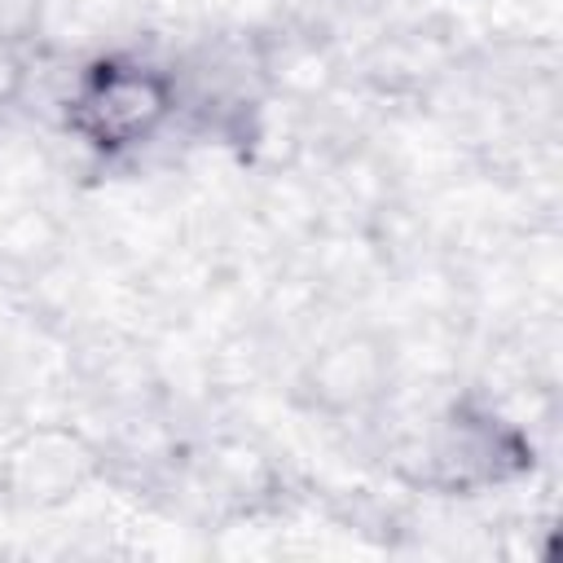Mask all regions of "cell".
Masks as SVG:
<instances>
[{
  "label": "cell",
  "instance_id": "obj_4",
  "mask_svg": "<svg viewBox=\"0 0 563 563\" xmlns=\"http://www.w3.org/2000/svg\"><path fill=\"white\" fill-rule=\"evenodd\" d=\"M387 374H391V356L383 352V343H374L365 334H343L312 356L303 387H308L312 405H321L330 413H347V409L356 413L383 396Z\"/></svg>",
  "mask_w": 563,
  "mask_h": 563
},
{
  "label": "cell",
  "instance_id": "obj_3",
  "mask_svg": "<svg viewBox=\"0 0 563 563\" xmlns=\"http://www.w3.org/2000/svg\"><path fill=\"white\" fill-rule=\"evenodd\" d=\"M92 471H97V449L79 431H62V427L26 431L22 440L9 444L0 466L9 497L26 506H53L75 497L92 479Z\"/></svg>",
  "mask_w": 563,
  "mask_h": 563
},
{
  "label": "cell",
  "instance_id": "obj_2",
  "mask_svg": "<svg viewBox=\"0 0 563 563\" xmlns=\"http://www.w3.org/2000/svg\"><path fill=\"white\" fill-rule=\"evenodd\" d=\"M523 457H528V444L501 418L453 409L449 418H440L427 444V466H431L427 479L453 493H475L484 484H501L506 475H515Z\"/></svg>",
  "mask_w": 563,
  "mask_h": 563
},
{
  "label": "cell",
  "instance_id": "obj_5",
  "mask_svg": "<svg viewBox=\"0 0 563 563\" xmlns=\"http://www.w3.org/2000/svg\"><path fill=\"white\" fill-rule=\"evenodd\" d=\"M48 13L53 0H0V53H22L31 40H40Z\"/></svg>",
  "mask_w": 563,
  "mask_h": 563
},
{
  "label": "cell",
  "instance_id": "obj_1",
  "mask_svg": "<svg viewBox=\"0 0 563 563\" xmlns=\"http://www.w3.org/2000/svg\"><path fill=\"white\" fill-rule=\"evenodd\" d=\"M180 110V79L141 53L88 57L62 97V128L97 158H132L154 145Z\"/></svg>",
  "mask_w": 563,
  "mask_h": 563
}]
</instances>
